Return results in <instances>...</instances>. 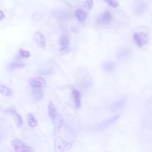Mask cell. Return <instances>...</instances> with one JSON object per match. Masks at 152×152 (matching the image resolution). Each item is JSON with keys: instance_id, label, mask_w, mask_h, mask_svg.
I'll return each mask as SVG.
<instances>
[{"instance_id": "obj_1", "label": "cell", "mask_w": 152, "mask_h": 152, "mask_svg": "<svg viewBox=\"0 0 152 152\" xmlns=\"http://www.w3.org/2000/svg\"><path fill=\"white\" fill-rule=\"evenodd\" d=\"M11 145L16 152H33V148L27 146L24 141L19 139H14L11 141Z\"/></svg>"}, {"instance_id": "obj_2", "label": "cell", "mask_w": 152, "mask_h": 152, "mask_svg": "<svg viewBox=\"0 0 152 152\" xmlns=\"http://www.w3.org/2000/svg\"><path fill=\"white\" fill-rule=\"evenodd\" d=\"M72 145L63 140L61 137H56L55 140L54 144V151L55 152H64L65 151L68 150Z\"/></svg>"}, {"instance_id": "obj_3", "label": "cell", "mask_w": 152, "mask_h": 152, "mask_svg": "<svg viewBox=\"0 0 152 152\" xmlns=\"http://www.w3.org/2000/svg\"><path fill=\"white\" fill-rule=\"evenodd\" d=\"M132 54V50L127 47H121L116 52V57L121 62H126L130 59Z\"/></svg>"}, {"instance_id": "obj_4", "label": "cell", "mask_w": 152, "mask_h": 152, "mask_svg": "<svg viewBox=\"0 0 152 152\" xmlns=\"http://www.w3.org/2000/svg\"><path fill=\"white\" fill-rule=\"evenodd\" d=\"M133 39L137 46L142 47L148 42V36L144 32L137 31L133 35Z\"/></svg>"}, {"instance_id": "obj_5", "label": "cell", "mask_w": 152, "mask_h": 152, "mask_svg": "<svg viewBox=\"0 0 152 152\" xmlns=\"http://www.w3.org/2000/svg\"><path fill=\"white\" fill-rule=\"evenodd\" d=\"M5 113H7L8 115H12L15 118V121L16 122V124H17V126L18 128H21L23 127V122L22 118H21V116L17 113L14 107H10L9 108H8L5 110Z\"/></svg>"}, {"instance_id": "obj_6", "label": "cell", "mask_w": 152, "mask_h": 152, "mask_svg": "<svg viewBox=\"0 0 152 152\" xmlns=\"http://www.w3.org/2000/svg\"><path fill=\"white\" fill-rule=\"evenodd\" d=\"M118 118H119V115H116L112 118H110L107 119H105L99 122L97 125L96 127V129L97 131H102L106 129V128H107L109 126H110L113 123H114L118 119Z\"/></svg>"}, {"instance_id": "obj_7", "label": "cell", "mask_w": 152, "mask_h": 152, "mask_svg": "<svg viewBox=\"0 0 152 152\" xmlns=\"http://www.w3.org/2000/svg\"><path fill=\"white\" fill-rule=\"evenodd\" d=\"M29 83L33 88H41L45 87L46 83L44 78L42 77H34L29 80Z\"/></svg>"}, {"instance_id": "obj_8", "label": "cell", "mask_w": 152, "mask_h": 152, "mask_svg": "<svg viewBox=\"0 0 152 152\" xmlns=\"http://www.w3.org/2000/svg\"><path fill=\"white\" fill-rule=\"evenodd\" d=\"M112 14L110 13V12L106 11L104 12H103L98 18L97 20V22L100 24H107L109 23L112 20Z\"/></svg>"}, {"instance_id": "obj_9", "label": "cell", "mask_w": 152, "mask_h": 152, "mask_svg": "<svg viewBox=\"0 0 152 152\" xmlns=\"http://www.w3.org/2000/svg\"><path fill=\"white\" fill-rule=\"evenodd\" d=\"M52 120L54 127V134L56 135L59 132L61 128L63 125L64 120L62 116L59 114H58L54 118H53Z\"/></svg>"}, {"instance_id": "obj_10", "label": "cell", "mask_w": 152, "mask_h": 152, "mask_svg": "<svg viewBox=\"0 0 152 152\" xmlns=\"http://www.w3.org/2000/svg\"><path fill=\"white\" fill-rule=\"evenodd\" d=\"M34 39L37 44L41 48H45L46 46V39L44 35L40 31H36L34 34Z\"/></svg>"}, {"instance_id": "obj_11", "label": "cell", "mask_w": 152, "mask_h": 152, "mask_svg": "<svg viewBox=\"0 0 152 152\" xmlns=\"http://www.w3.org/2000/svg\"><path fill=\"white\" fill-rule=\"evenodd\" d=\"M126 102V98L125 97H122L118 101H117L113 104L111 109L112 111L113 112H116L120 110L124 107Z\"/></svg>"}, {"instance_id": "obj_12", "label": "cell", "mask_w": 152, "mask_h": 152, "mask_svg": "<svg viewBox=\"0 0 152 152\" xmlns=\"http://www.w3.org/2000/svg\"><path fill=\"white\" fill-rule=\"evenodd\" d=\"M74 15L80 22L84 21L87 17V12L83 8H78L74 12Z\"/></svg>"}, {"instance_id": "obj_13", "label": "cell", "mask_w": 152, "mask_h": 152, "mask_svg": "<svg viewBox=\"0 0 152 152\" xmlns=\"http://www.w3.org/2000/svg\"><path fill=\"white\" fill-rule=\"evenodd\" d=\"M103 69L108 73H111L115 71L116 68V64L113 61H108L104 62L102 65Z\"/></svg>"}, {"instance_id": "obj_14", "label": "cell", "mask_w": 152, "mask_h": 152, "mask_svg": "<svg viewBox=\"0 0 152 152\" xmlns=\"http://www.w3.org/2000/svg\"><path fill=\"white\" fill-rule=\"evenodd\" d=\"M72 94L75 104L76 108L78 109L81 106V94L80 91L75 88H72Z\"/></svg>"}, {"instance_id": "obj_15", "label": "cell", "mask_w": 152, "mask_h": 152, "mask_svg": "<svg viewBox=\"0 0 152 152\" xmlns=\"http://www.w3.org/2000/svg\"><path fill=\"white\" fill-rule=\"evenodd\" d=\"M32 94L34 99L36 100H40L43 96V91L41 88H33L32 89Z\"/></svg>"}, {"instance_id": "obj_16", "label": "cell", "mask_w": 152, "mask_h": 152, "mask_svg": "<svg viewBox=\"0 0 152 152\" xmlns=\"http://www.w3.org/2000/svg\"><path fill=\"white\" fill-rule=\"evenodd\" d=\"M48 114L52 119L54 118L58 115L56 107L52 102H50L48 104Z\"/></svg>"}, {"instance_id": "obj_17", "label": "cell", "mask_w": 152, "mask_h": 152, "mask_svg": "<svg viewBox=\"0 0 152 152\" xmlns=\"http://www.w3.org/2000/svg\"><path fill=\"white\" fill-rule=\"evenodd\" d=\"M147 7V4L145 2H141L135 8V14L137 15H140L142 13L144 12V11L146 10Z\"/></svg>"}, {"instance_id": "obj_18", "label": "cell", "mask_w": 152, "mask_h": 152, "mask_svg": "<svg viewBox=\"0 0 152 152\" xmlns=\"http://www.w3.org/2000/svg\"><path fill=\"white\" fill-rule=\"evenodd\" d=\"M0 93L5 96H11L13 93L11 88L2 84H0Z\"/></svg>"}, {"instance_id": "obj_19", "label": "cell", "mask_w": 152, "mask_h": 152, "mask_svg": "<svg viewBox=\"0 0 152 152\" xmlns=\"http://www.w3.org/2000/svg\"><path fill=\"white\" fill-rule=\"evenodd\" d=\"M27 121L28 125L32 128H34L37 125V121L32 114H28L27 116Z\"/></svg>"}, {"instance_id": "obj_20", "label": "cell", "mask_w": 152, "mask_h": 152, "mask_svg": "<svg viewBox=\"0 0 152 152\" xmlns=\"http://www.w3.org/2000/svg\"><path fill=\"white\" fill-rule=\"evenodd\" d=\"M24 67V64L21 62H12L8 64V69L9 70H13L15 69H19L22 68Z\"/></svg>"}, {"instance_id": "obj_21", "label": "cell", "mask_w": 152, "mask_h": 152, "mask_svg": "<svg viewBox=\"0 0 152 152\" xmlns=\"http://www.w3.org/2000/svg\"><path fill=\"white\" fill-rule=\"evenodd\" d=\"M59 44L63 47H66L69 43V40L68 36H62L59 39Z\"/></svg>"}, {"instance_id": "obj_22", "label": "cell", "mask_w": 152, "mask_h": 152, "mask_svg": "<svg viewBox=\"0 0 152 152\" xmlns=\"http://www.w3.org/2000/svg\"><path fill=\"white\" fill-rule=\"evenodd\" d=\"M109 6L113 8H117L119 5V3L116 0H104Z\"/></svg>"}, {"instance_id": "obj_23", "label": "cell", "mask_w": 152, "mask_h": 152, "mask_svg": "<svg viewBox=\"0 0 152 152\" xmlns=\"http://www.w3.org/2000/svg\"><path fill=\"white\" fill-rule=\"evenodd\" d=\"M19 53L22 57L25 58H28L30 55V53L28 50H24L23 49H20Z\"/></svg>"}, {"instance_id": "obj_24", "label": "cell", "mask_w": 152, "mask_h": 152, "mask_svg": "<svg viewBox=\"0 0 152 152\" xmlns=\"http://www.w3.org/2000/svg\"><path fill=\"white\" fill-rule=\"evenodd\" d=\"M70 51V49L66 46V47H62L61 49H60V53L62 55L66 54L67 53H68Z\"/></svg>"}, {"instance_id": "obj_25", "label": "cell", "mask_w": 152, "mask_h": 152, "mask_svg": "<svg viewBox=\"0 0 152 152\" xmlns=\"http://www.w3.org/2000/svg\"><path fill=\"white\" fill-rule=\"evenodd\" d=\"M84 6L88 10H90L92 8V4H91L89 1L85 2L84 4Z\"/></svg>"}, {"instance_id": "obj_26", "label": "cell", "mask_w": 152, "mask_h": 152, "mask_svg": "<svg viewBox=\"0 0 152 152\" xmlns=\"http://www.w3.org/2000/svg\"><path fill=\"white\" fill-rule=\"evenodd\" d=\"M71 31H72V32H74V33H78V31H79L78 28L77 27H75V26H72L71 28Z\"/></svg>"}, {"instance_id": "obj_27", "label": "cell", "mask_w": 152, "mask_h": 152, "mask_svg": "<svg viewBox=\"0 0 152 152\" xmlns=\"http://www.w3.org/2000/svg\"><path fill=\"white\" fill-rule=\"evenodd\" d=\"M5 18V15L2 11L0 10V21L2 20Z\"/></svg>"}, {"instance_id": "obj_28", "label": "cell", "mask_w": 152, "mask_h": 152, "mask_svg": "<svg viewBox=\"0 0 152 152\" xmlns=\"http://www.w3.org/2000/svg\"><path fill=\"white\" fill-rule=\"evenodd\" d=\"M89 2L93 4V0H89Z\"/></svg>"}]
</instances>
